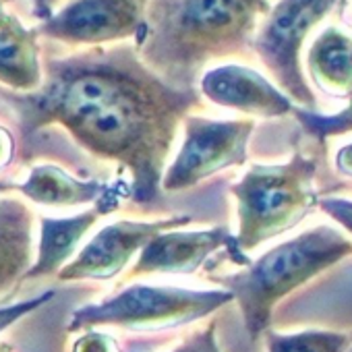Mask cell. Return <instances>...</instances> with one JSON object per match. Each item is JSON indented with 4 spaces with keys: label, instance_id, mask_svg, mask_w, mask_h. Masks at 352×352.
Returning a JSON list of instances; mask_svg holds the SVG:
<instances>
[{
    "label": "cell",
    "instance_id": "obj_1",
    "mask_svg": "<svg viewBox=\"0 0 352 352\" xmlns=\"http://www.w3.org/2000/svg\"><path fill=\"white\" fill-rule=\"evenodd\" d=\"M13 102L25 131L58 124L94 155L131 170L141 204L157 197L179 124L201 106L195 89L166 83L131 44L48 58L42 87Z\"/></svg>",
    "mask_w": 352,
    "mask_h": 352
},
{
    "label": "cell",
    "instance_id": "obj_2",
    "mask_svg": "<svg viewBox=\"0 0 352 352\" xmlns=\"http://www.w3.org/2000/svg\"><path fill=\"white\" fill-rule=\"evenodd\" d=\"M270 0H147L137 40L143 63L176 89H195L201 71L249 56Z\"/></svg>",
    "mask_w": 352,
    "mask_h": 352
},
{
    "label": "cell",
    "instance_id": "obj_3",
    "mask_svg": "<svg viewBox=\"0 0 352 352\" xmlns=\"http://www.w3.org/2000/svg\"><path fill=\"white\" fill-rule=\"evenodd\" d=\"M352 253V243L329 226H317L272 249L249 270L224 278L232 288L251 338L270 323L274 305L309 278Z\"/></svg>",
    "mask_w": 352,
    "mask_h": 352
},
{
    "label": "cell",
    "instance_id": "obj_4",
    "mask_svg": "<svg viewBox=\"0 0 352 352\" xmlns=\"http://www.w3.org/2000/svg\"><path fill=\"white\" fill-rule=\"evenodd\" d=\"M315 164L294 153L288 164L253 166L232 193L239 204L241 249H253L296 226L315 206Z\"/></svg>",
    "mask_w": 352,
    "mask_h": 352
},
{
    "label": "cell",
    "instance_id": "obj_5",
    "mask_svg": "<svg viewBox=\"0 0 352 352\" xmlns=\"http://www.w3.org/2000/svg\"><path fill=\"white\" fill-rule=\"evenodd\" d=\"M340 3L342 0H278L253 38V52L280 89L309 110L317 108V98L302 75L300 50L309 34Z\"/></svg>",
    "mask_w": 352,
    "mask_h": 352
},
{
    "label": "cell",
    "instance_id": "obj_6",
    "mask_svg": "<svg viewBox=\"0 0 352 352\" xmlns=\"http://www.w3.org/2000/svg\"><path fill=\"white\" fill-rule=\"evenodd\" d=\"M228 292H195L170 286H131L100 305L75 311L71 329L89 325H120L129 329H157L204 317L228 302Z\"/></svg>",
    "mask_w": 352,
    "mask_h": 352
},
{
    "label": "cell",
    "instance_id": "obj_7",
    "mask_svg": "<svg viewBox=\"0 0 352 352\" xmlns=\"http://www.w3.org/2000/svg\"><path fill=\"white\" fill-rule=\"evenodd\" d=\"M147 0H67L38 34L67 46H108L139 40Z\"/></svg>",
    "mask_w": 352,
    "mask_h": 352
},
{
    "label": "cell",
    "instance_id": "obj_8",
    "mask_svg": "<svg viewBox=\"0 0 352 352\" xmlns=\"http://www.w3.org/2000/svg\"><path fill=\"white\" fill-rule=\"evenodd\" d=\"M253 129V120H210L187 116L185 143L164 176V189H189L222 168L243 164Z\"/></svg>",
    "mask_w": 352,
    "mask_h": 352
},
{
    "label": "cell",
    "instance_id": "obj_9",
    "mask_svg": "<svg viewBox=\"0 0 352 352\" xmlns=\"http://www.w3.org/2000/svg\"><path fill=\"white\" fill-rule=\"evenodd\" d=\"M191 218H168L157 222H116L102 228L58 274L60 280H108L124 270L129 259L166 228L189 224Z\"/></svg>",
    "mask_w": 352,
    "mask_h": 352
},
{
    "label": "cell",
    "instance_id": "obj_10",
    "mask_svg": "<svg viewBox=\"0 0 352 352\" xmlns=\"http://www.w3.org/2000/svg\"><path fill=\"white\" fill-rule=\"evenodd\" d=\"M201 94L224 108H234L251 116H284L292 112L290 98L274 87L261 73L241 65L210 69L199 81Z\"/></svg>",
    "mask_w": 352,
    "mask_h": 352
},
{
    "label": "cell",
    "instance_id": "obj_11",
    "mask_svg": "<svg viewBox=\"0 0 352 352\" xmlns=\"http://www.w3.org/2000/svg\"><path fill=\"white\" fill-rule=\"evenodd\" d=\"M224 228L208 232H166L151 239L131 276L143 274H193L204 259L226 243Z\"/></svg>",
    "mask_w": 352,
    "mask_h": 352
},
{
    "label": "cell",
    "instance_id": "obj_12",
    "mask_svg": "<svg viewBox=\"0 0 352 352\" xmlns=\"http://www.w3.org/2000/svg\"><path fill=\"white\" fill-rule=\"evenodd\" d=\"M38 36V30L23 25L15 15L0 28V83L25 94L42 87L44 67Z\"/></svg>",
    "mask_w": 352,
    "mask_h": 352
},
{
    "label": "cell",
    "instance_id": "obj_13",
    "mask_svg": "<svg viewBox=\"0 0 352 352\" xmlns=\"http://www.w3.org/2000/svg\"><path fill=\"white\" fill-rule=\"evenodd\" d=\"M34 214L17 199H0V296L32 265Z\"/></svg>",
    "mask_w": 352,
    "mask_h": 352
},
{
    "label": "cell",
    "instance_id": "obj_14",
    "mask_svg": "<svg viewBox=\"0 0 352 352\" xmlns=\"http://www.w3.org/2000/svg\"><path fill=\"white\" fill-rule=\"evenodd\" d=\"M307 69L323 89L350 96L352 94V36L342 28H325L307 52Z\"/></svg>",
    "mask_w": 352,
    "mask_h": 352
},
{
    "label": "cell",
    "instance_id": "obj_15",
    "mask_svg": "<svg viewBox=\"0 0 352 352\" xmlns=\"http://www.w3.org/2000/svg\"><path fill=\"white\" fill-rule=\"evenodd\" d=\"M100 220V212L91 210L67 220L44 218L42 220V239L36 265L28 272L25 278H38L54 274L77 249L87 230Z\"/></svg>",
    "mask_w": 352,
    "mask_h": 352
},
{
    "label": "cell",
    "instance_id": "obj_16",
    "mask_svg": "<svg viewBox=\"0 0 352 352\" xmlns=\"http://www.w3.org/2000/svg\"><path fill=\"white\" fill-rule=\"evenodd\" d=\"M15 189L36 204L56 208L89 204L104 191L100 183H81L56 166H36L30 179Z\"/></svg>",
    "mask_w": 352,
    "mask_h": 352
},
{
    "label": "cell",
    "instance_id": "obj_17",
    "mask_svg": "<svg viewBox=\"0 0 352 352\" xmlns=\"http://www.w3.org/2000/svg\"><path fill=\"white\" fill-rule=\"evenodd\" d=\"M350 340V333L333 331H305L292 336L267 333L270 352H344Z\"/></svg>",
    "mask_w": 352,
    "mask_h": 352
},
{
    "label": "cell",
    "instance_id": "obj_18",
    "mask_svg": "<svg viewBox=\"0 0 352 352\" xmlns=\"http://www.w3.org/2000/svg\"><path fill=\"white\" fill-rule=\"evenodd\" d=\"M298 118V122L321 143L329 137H338V135H346L352 131V94H350V102L344 110H340L338 114H317L313 110H300L294 108L292 110Z\"/></svg>",
    "mask_w": 352,
    "mask_h": 352
},
{
    "label": "cell",
    "instance_id": "obj_19",
    "mask_svg": "<svg viewBox=\"0 0 352 352\" xmlns=\"http://www.w3.org/2000/svg\"><path fill=\"white\" fill-rule=\"evenodd\" d=\"M172 352H220L218 344H216V333H214V325L193 333L189 340H185L179 348Z\"/></svg>",
    "mask_w": 352,
    "mask_h": 352
},
{
    "label": "cell",
    "instance_id": "obj_20",
    "mask_svg": "<svg viewBox=\"0 0 352 352\" xmlns=\"http://www.w3.org/2000/svg\"><path fill=\"white\" fill-rule=\"evenodd\" d=\"M73 352H116V342L106 333L89 331L75 342Z\"/></svg>",
    "mask_w": 352,
    "mask_h": 352
},
{
    "label": "cell",
    "instance_id": "obj_21",
    "mask_svg": "<svg viewBox=\"0 0 352 352\" xmlns=\"http://www.w3.org/2000/svg\"><path fill=\"white\" fill-rule=\"evenodd\" d=\"M52 294H44V296H38V298H32V300H25V302H19V305H13V307H7V309H0V331L5 327H9L11 323L19 321L25 313L34 311L36 307H40L44 300H48Z\"/></svg>",
    "mask_w": 352,
    "mask_h": 352
},
{
    "label": "cell",
    "instance_id": "obj_22",
    "mask_svg": "<svg viewBox=\"0 0 352 352\" xmlns=\"http://www.w3.org/2000/svg\"><path fill=\"white\" fill-rule=\"evenodd\" d=\"M321 208L336 222H340L346 230L352 232V201H346V199H323Z\"/></svg>",
    "mask_w": 352,
    "mask_h": 352
},
{
    "label": "cell",
    "instance_id": "obj_23",
    "mask_svg": "<svg viewBox=\"0 0 352 352\" xmlns=\"http://www.w3.org/2000/svg\"><path fill=\"white\" fill-rule=\"evenodd\" d=\"M13 155V139L7 129L0 126V168L7 166Z\"/></svg>",
    "mask_w": 352,
    "mask_h": 352
},
{
    "label": "cell",
    "instance_id": "obj_24",
    "mask_svg": "<svg viewBox=\"0 0 352 352\" xmlns=\"http://www.w3.org/2000/svg\"><path fill=\"white\" fill-rule=\"evenodd\" d=\"M336 164H338V170L344 172V174H350L352 176V143L344 145L338 155H336Z\"/></svg>",
    "mask_w": 352,
    "mask_h": 352
},
{
    "label": "cell",
    "instance_id": "obj_25",
    "mask_svg": "<svg viewBox=\"0 0 352 352\" xmlns=\"http://www.w3.org/2000/svg\"><path fill=\"white\" fill-rule=\"evenodd\" d=\"M58 3L60 0H34V15L40 19H48L56 11Z\"/></svg>",
    "mask_w": 352,
    "mask_h": 352
},
{
    "label": "cell",
    "instance_id": "obj_26",
    "mask_svg": "<svg viewBox=\"0 0 352 352\" xmlns=\"http://www.w3.org/2000/svg\"><path fill=\"white\" fill-rule=\"evenodd\" d=\"M5 3H7V0H0V28H3V25L11 19V15H13V13H9V11L5 9Z\"/></svg>",
    "mask_w": 352,
    "mask_h": 352
},
{
    "label": "cell",
    "instance_id": "obj_27",
    "mask_svg": "<svg viewBox=\"0 0 352 352\" xmlns=\"http://www.w3.org/2000/svg\"><path fill=\"white\" fill-rule=\"evenodd\" d=\"M0 352H7V348H3V346H0Z\"/></svg>",
    "mask_w": 352,
    "mask_h": 352
},
{
    "label": "cell",
    "instance_id": "obj_28",
    "mask_svg": "<svg viewBox=\"0 0 352 352\" xmlns=\"http://www.w3.org/2000/svg\"><path fill=\"white\" fill-rule=\"evenodd\" d=\"M7 3H11V0H7Z\"/></svg>",
    "mask_w": 352,
    "mask_h": 352
},
{
    "label": "cell",
    "instance_id": "obj_29",
    "mask_svg": "<svg viewBox=\"0 0 352 352\" xmlns=\"http://www.w3.org/2000/svg\"><path fill=\"white\" fill-rule=\"evenodd\" d=\"M350 352H352V348H350Z\"/></svg>",
    "mask_w": 352,
    "mask_h": 352
}]
</instances>
